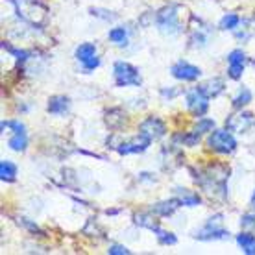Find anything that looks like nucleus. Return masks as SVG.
<instances>
[{"label":"nucleus","instance_id":"f257e3e1","mask_svg":"<svg viewBox=\"0 0 255 255\" xmlns=\"http://www.w3.org/2000/svg\"><path fill=\"white\" fill-rule=\"evenodd\" d=\"M179 11L181 6L179 4H168V6L161 7L155 13V26L161 33L165 35H178L181 32V22H179Z\"/></svg>","mask_w":255,"mask_h":255},{"label":"nucleus","instance_id":"f03ea898","mask_svg":"<svg viewBox=\"0 0 255 255\" xmlns=\"http://www.w3.org/2000/svg\"><path fill=\"white\" fill-rule=\"evenodd\" d=\"M113 78H115L117 87H139L142 82L139 69L128 61H121V59L113 63Z\"/></svg>","mask_w":255,"mask_h":255},{"label":"nucleus","instance_id":"7ed1b4c3","mask_svg":"<svg viewBox=\"0 0 255 255\" xmlns=\"http://www.w3.org/2000/svg\"><path fill=\"white\" fill-rule=\"evenodd\" d=\"M207 146L217 153L230 155L237 150V139L233 137L230 128L226 129H213L207 137Z\"/></svg>","mask_w":255,"mask_h":255},{"label":"nucleus","instance_id":"20e7f679","mask_svg":"<svg viewBox=\"0 0 255 255\" xmlns=\"http://www.w3.org/2000/svg\"><path fill=\"white\" fill-rule=\"evenodd\" d=\"M9 2L15 6V11L20 19L26 20V22H32V24L39 22L46 11L45 6L37 0H9Z\"/></svg>","mask_w":255,"mask_h":255},{"label":"nucleus","instance_id":"39448f33","mask_svg":"<svg viewBox=\"0 0 255 255\" xmlns=\"http://www.w3.org/2000/svg\"><path fill=\"white\" fill-rule=\"evenodd\" d=\"M2 129H11V137L7 140V146L13 152H24L28 146V133L26 126L20 121H2Z\"/></svg>","mask_w":255,"mask_h":255},{"label":"nucleus","instance_id":"423d86ee","mask_svg":"<svg viewBox=\"0 0 255 255\" xmlns=\"http://www.w3.org/2000/svg\"><path fill=\"white\" fill-rule=\"evenodd\" d=\"M222 215H215V217H211L207 222H205V226L202 228V230L198 231L196 239H200V241H218V239H230V231L224 228L222 224Z\"/></svg>","mask_w":255,"mask_h":255},{"label":"nucleus","instance_id":"0eeeda50","mask_svg":"<svg viewBox=\"0 0 255 255\" xmlns=\"http://www.w3.org/2000/svg\"><path fill=\"white\" fill-rule=\"evenodd\" d=\"M185 104H187L189 113L194 115L196 119H200V117H204L205 113H207V109H209V96L205 95L204 91L200 89V85H198L194 89L187 91Z\"/></svg>","mask_w":255,"mask_h":255},{"label":"nucleus","instance_id":"6e6552de","mask_svg":"<svg viewBox=\"0 0 255 255\" xmlns=\"http://www.w3.org/2000/svg\"><path fill=\"white\" fill-rule=\"evenodd\" d=\"M76 59L82 63L85 72H91L100 67V58H98V50H96L95 43H82L74 52Z\"/></svg>","mask_w":255,"mask_h":255},{"label":"nucleus","instance_id":"1a4fd4ad","mask_svg":"<svg viewBox=\"0 0 255 255\" xmlns=\"http://www.w3.org/2000/svg\"><path fill=\"white\" fill-rule=\"evenodd\" d=\"M150 144H152V140L148 139L146 135L137 133L133 139L124 140V142H121V144H117L115 150L121 153V155H129V153H142V152H146Z\"/></svg>","mask_w":255,"mask_h":255},{"label":"nucleus","instance_id":"9d476101","mask_svg":"<svg viewBox=\"0 0 255 255\" xmlns=\"http://www.w3.org/2000/svg\"><path fill=\"white\" fill-rule=\"evenodd\" d=\"M170 74H172L176 80H181V82H196L198 78L202 76V69L181 59V61L174 63L172 67H170Z\"/></svg>","mask_w":255,"mask_h":255},{"label":"nucleus","instance_id":"9b49d317","mask_svg":"<svg viewBox=\"0 0 255 255\" xmlns=\"http://www.w3.org/2000/svg\"><path fill=\"white\" fill-rule=\"evenodd\" d=\"M139 133L146 135L150 140H157L161 137H165L166 126L165 122L157 119V117H148L146 121H142L139 124Z\"/></svg>","mask_w":255,"mask_h":255},{"label":"nucleus","instance_id":"f8f14e48","mask_svg":"<svg viewBox=\"0 0 255 255\" xmlns=\"http://www.w3.org/2000/svg\"><path fill=\"white\" fill-rule=\"evenodd\" d=\"M244 65H246V54L241 48L231 50L228 54V74L231 80H241L244 74Z\"/></svg>","mask_w":255,"mask_h":255},{"label":"nucleus","instance_id":"ddd939ff","mask_svg":"<svg viewBox=\"0 0 255 255\" xmlns=\"http://www.w3.org/2000/svg\"><path fill=\"white\" fill-rule=\"evenodd\" d=\"M70 109V98L65 95H54L48 98V104H46V111L50 115H65Z\"/></svg>","mask_w":255,"mask_h":255},{"label":"nucleus","instance_id":"4468645a","mask_svg":"<svg viewBox=\"0 0 255 255\" xmlns=\"http://www.w3.org/2000/svg\"><path fill=\"white\" fill-rule=\"evenodd\" d=\"M181 207L178 198H172V200H163V202H157V204L152 205L150 213L152 215H157V217H170L176 213V209Z\"/></svg>","mask_w":255,"mask_h":255},{"label":"nucleus","instance_id":"2eb2a0df","mask_svg":"<svg viewBox=\"0 0 255 255\" xmlns=\"http://www.w3.org/2000/svg\"><path fill=\"white\" fill-rule=\"evenodd\" d=\"M174 194H176V198L179 200V204L185 205V207H196V205L202 204L200 194L189 191V189H181V187H178V189L174 191Z\"/></svg>","mask_w":255,"mask_h":255},{"label":"nucleus","instance_id":"dca6fc26","mask_svg":"<svg viewBox=\"0 0 255 255\" xmlns=\"http://www.w3.org/2000/svg\"><path fill=\"white\" fill-rule=\"evenodd\" d=\"M254 124V115L252 113H241V115L231 117L228 122V128L231 131H246Z\"/></svg>","mask_w":255,"mask_h":255},{"label":"nucleus","instance_id":"f3484780","mask_svg":"<svg viewBox=\"0 0 255 255\" xmlns=\"http://www.w3.org/2000/svg\"><path fill=\"white\" fill-rule=\"evenodd\" d=\"M17 165L9 159H2L0 161V179L4 183H13L17 179Z\"/></svg>","mask_w":255,"mask_h":255},{"label":"nucleus","instance_id":"a211bd4d","mask_svg":"<svg viewBox=\"0 0 255 255\" xmlns=\"http://www.w3.org/2000/svg\"><path fill=\"white\" fill-rule=\"evenodd\" d=\"M200 89L204 91L209 98H217L220 93H224V82L220 78H213V80H207L205 83H202Z\"/></svg>","mask_w":255,"mask_h":255},{"label":"nucleus","instance_id":"6ab92c4d","mask_svg":"<svg viewBox=\"0 0 255 255\" xmlns=\"http://www.w3.org/2000/svg\"><path fill=\"white\" fill-rule=\"evenodd\" d=\"M237 244L243 248V252L246 255H255V235L244 231L241 235H237Z\"/></svg>","mask_w":255,"mask_h":255},{"label":"nucleus","instance_id":"aec40b11","mask_svg":"<svg viewBox=\"0 0 255 255\" xmlns=\"http://www.w3.org/2000/svg\"><path fill=\"white\" fill-rule=\"evenodd\" d=\"M108 37L111 43H115V45H119V46H124L128 43V30L124 26H115V28L109 30Z\"/></svg>","mask_w":255,"mask_h":255},{"label":"nucleus","instance_id":"412c9836","mask_svg":"<svg viewBox=\"0 0 255 255\" xmlns=\"http://www.w3.org/2000/svg\"><path fill=\"white\" fill-rule=\"evenodd\" d=\"M252 98H254L252 91H250L248 87H241V89H239V95L233 98V109H243L244 106H248V104L252 102Z\"/></svg>","mask_w":255,"mask_h":255},{"label":"nucleus","instance_id":"4be33fe9","mask_svg":"<svg viewBox=\"0 0 255 255\" xmlns=\"http://www.w3.org/2000/svg\"><path fill=\"white\" fill-rule=\"evenodd\" d=\"M239 24H241V17L237 13H226L218 22L220 30H235Z\"/></svg>","mask_w":255,"mask_h":255},{"label":"nucleus","instance_id":"5701e85b","mask_svg":"<svg viewBox=\"0 0 255 255\" xmlns=\"http://www.w3.org/2000/svg\"><path fill=\"white\" fill-rule=\"evenodd\" d=\"M213 129H215V121H213V119H207V117H200L196 122V126H194V131L200 135L211 133Z\"/></svg>","mask_w":255,"mask_h":255},{"label":"nucleus","instance_id":"b1692460","mask_svg":"<svg viewBox=\"0 0 255 255\" xmlns=\"http://www.w3.org/2000/svg\"><path fill=\"white\" fill-rule=\"evenodd\" d=\"M155 237H157V243L163 244V246H174L178 243V237L174 235L172 231H165V230H157L155 231Z\"/></svg>","mask_w":255,"mask_h":255},{"label":"nucleus","instance_id":"393cba45","mask_svg":"<svg viewBox=\"0 0 255 255\" xmlns=\"http://www.w3.org/2000/svg\"><path fill=\"white\" fill-rule=\"evenodd\" d=\"M109 255H129L131 252L126 248V246H122V244H111L108 250Z\"/></svg>","mask_w":255,"mask_h":255},{"label":"nucleus","instance_id":"a878e982","mask_svg":"<svg viewBox=\"0 0 255 255\" xmlns=\"http://www.w3.org/2000/svg\"><path fill=\"white\" fill-rule=\"evenodd\" d=\"M241 226L243 228H255V215H244L241 218Z\"/></svg>","mask_w":255,"mask_h":255},{"label":"nucleus","instance_id":"bb28decb","mask_svg":"<svg viewBox=\"0 0 255 255\" xmlns=\"http://www.w3.org/2000/svg\"><path fill=\"white\" fill-rule=\"evenodd\" d=\"M179 95V91L178 89H172V87H168V89H161V96L163 98H174V96H178Z\"/></svg>","mask_w":255,"mask_h":255},{"label":"nucleus","instance_id":"cd10ccee","mask_svg":"<svg viewBox=\"0 0 255 255\" xmlns=\"http://www.w3.org/2000/svg\"><path fill=\"white\" fill-rule=\"evenodd\" d=\"M250 205L255 209V191H254V194H252V200H250Z\"/></svg>","mask_w":255,"mask_h":255}]
</instances>
